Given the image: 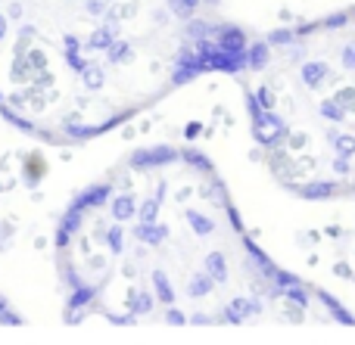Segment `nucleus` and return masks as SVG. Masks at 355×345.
<instances>
[{
	"instance_id": "1",
	"label": "nucleus",
	"mask_w": 355,
	"mask_h": 345,
	"mask_svg": "<svg viewBox=\"0 0 355 345\" xmlns=\"http://www.w3.org/2000/svg\"><path fill=\"white\" fill-rule=\"evenodd\" d=\"M225 47H243V37H240L237 31H227V35H225Z\"/></svg>"
},
{
	"instance_id": "2",
	"label": "nucleus",
	"mask_w": 355,
	"mask_h": 345,
	"mask_svg": "<svg viewBox=\"0 0 355 345\" xmlns=\"http://www.w3.org/2000/svg\"><path fill=\"white\" fill-rule=\"evenodd\" d=\"M184 3H187V6H196V0H184Z\"/></svg>"
}]
</instances>
